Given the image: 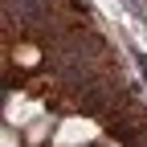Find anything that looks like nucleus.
Instances as JSON below:
<instances>
[{
    "label": "nucleus",
    "mask_w": 147,
    "mask_h": 147,
    "mask_svg": "<svg viewBox=\"0 0 147 147\" xmlns=\"http://www.w3.org/2000/svg\"><path fill=\"white\" fill-rule=\"evenodd\" d=\"M90 135H94L90 123H65L61 131H57V143H61V147H74V143H86Z\"/></svg>",
    "instance_id": "f257e3e1"
}]
</instances>
